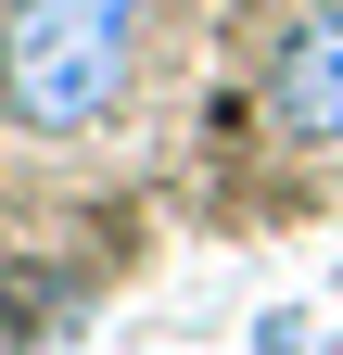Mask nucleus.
<instances>
[{"mask_svg": "<svg viewBox=\"0 0 343 355\" xmlns=\"http://www.w3.org/2000/svg\"><path fill=\"white\" fill-rule=\"evenodd\" d=\"M254 355H343L318 318H292V304H267V318H254Z\"/></svg>", "mask_w": 343, "mask_h": 355, "instance_id": "3", "label": "nucleus"}, {"mask_svg": "<svg viewBox=\"0 0 343 355\" xmlns=\"http://www.w3.org/2000/svg\"><path fill=\"white\" fill-rule=\"evenodd\" d=\"M267 114H280V140H306V153H343V0H306V13L280 26Z\"/></svg>", "mask_w": 343, "mask_h": 355, "instance_id": "2", "label": "nucleus"}, {"mask_svg": "<svg viewBox=\"0 0 343 355\" xmlns=\"http://www.w3.org/2000/svg\"><path fill=\"white\" fill-rule=\"evenodd\" d=\"M153 0H0V114L26 140H76L127 102Z\"/></svg>", "mask_w": 343, "mask_h": 355, "instance_id": "1", "label": "nucleus"}]
</instances>
